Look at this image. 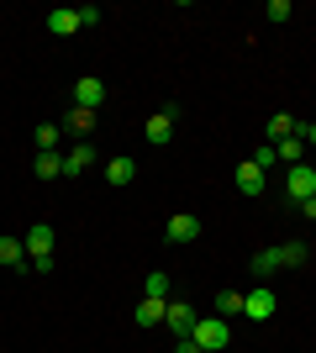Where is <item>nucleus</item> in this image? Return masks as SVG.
<instances>
[{
	"instance_id": "nucleus-28",
	"label": "nucleus",
	"mask_w": 316,
	"mask_h": 353,
	"mask_svg": "<svg viewBox=\"0 0 316 353\" xmlns=\"http://www.w3.org/2000/svg\"><path fill=\"white\" fill-rule=\"evenodd\" d=\"M301 216H306V221H316V195H311V201H301Z\"/></svg>"
},
{
	"instance_id": "nucleus-5",
	"label": "nucleus",
	"mask_w": 316,
	"mask_h": 353,
	"mask_svg": "<svg viewBox=\"0 0 316 353\" xmlns=\"http://www.w3.org/2000/svg\"><path fill=\"white\" fill-rule=\"evenodd\" d=\"M164 237H169V243H196V237H200V216L174 211V216H169V227H164Z\"/></svg>"
},
{
	"instance_id": "nucleus-29",
	"label": "nucleus",
	"mask_w": 316,
	"mask_h": 353,
	"mask_svg": "<svg viewBox=\"0 0 316 353\" xmlns=\"http://www.w3.org/2000/svg\"><path fill=\"white\" fill-rule=\"evenodd\" d=\"M301 137H306V148H316V121H311V127H301Z\"/></svg>"
},
{
	"instance_id": "nucleus-20",
	"label": "nucleus",
	"mask_w": 316,
	"mask_h": 353,
	"mask_svg": "<svg viewBox=\"0 0 316 353\" xmlns=\"http://www.w3.org/2000/svg\"><path fill=\"white\" fill-rule=\"evenodd\" d=\"M216 316H222V322L242 316V295H238V290H216Z\"/></svg>"
},
{
	"instance_id": "nucleus-24",
	"label": "nucleus",
	"mask_w": 316,
	"mask_h": 353,
	"mask_svg": "<svg viewBox=\"0 0 316 353\" xmlns=\"http://www.w3.org/2000/svg\"><path fill=\"white\" fill-rule=\"evenodd\" d=\"M248 159H253V163H258V169H264V174H269L274 163H280V148H274V143H258V148H253V153H248Z\"/></svg>"
},
{
	"instance_id": "nucleus-8",
	"label": "nucleus",
	"mask_w": 316,
	"mask_h": 353,
	"mask_svg": "<svg viewBox=\"0 0 316 353\" xmlns=\"http://www.w3.org/2000/svg\"><path fill=\"white\" fill-rule=\"evenodd\" d=\"M238 190H242V195H264V190H269V179H264V169H258L253 159L238 163Z\"/></svg>"
},
{
	"instance_id": "nucleus-2",
	"label": "nucleus",
	"mask_w": 316,
	"mask_h": 353,
	"mask_svg": "<svg viewBox=\"0 0 316 353\" xmlns=\"http://www.w3.org/2000/svg\"><path fill=\"white\" fill-rule=\"evenodd\" d=\"M311 195H316V169H311V163L285 169V201H295V206H301V201H311Z\"/></svg>"
},
{
	"instance_id": "nucleus-13",
	"label": "nucleus",
	"mask_w": 316,
	"mask_h": 353,
	"mask_svg": "<svg viewBox=\"0 0 316 353\" xmlns=\"http://www.w3.org/2000/svg\"><path fill=\"white\" fill-rule=\"evenodd\" d=\"M48 32H53V37H74L79 32V11H69V6L48 11Z\"/></svg>"
},
{
	"instance_id": "nucleus-23",
	"label": "nucleus",
	"mask_w": 316,
	"mask_h": 353,
	"mask_svg": "<svg viewBox=\"0 0 316 353\" xmlns=\"http://www.w3.org/2000/svg\"><path fill=\"white\" fill-rule=\"evenodd\" d=\"M280 259H285V269H301L306 259H311V248H306V243H280Z\"/></svg>"
},
{
	"instance_id": "nucleus-16",
	"label": "nucleus",
	"mask_w": 316,
	"mask_h": 353,
	"mask_svg": "<svg viewBox=\"0 0 316 353\" xmlns=\"http://www.w3.org/2000/svg\"><path fill=\"white\" fill-rule=\"evenodd\" d=\"M285 137H301V121L280 111V117H269V143H285Z\"/></svg>"
},
{
	"instance_id": "nucleus-17",
	"label": "nucleus",
	"mask_w": 316,
	"mask_h": 353,
	"mask_svg": "<svg viewBox=\"0 0 316 353\" xmlns=\"http://www.w3.org/2000/svg\"><path fill=\"white\" fill-rule=\"evenodd\" d=\"M59 137H63V127H53V121H43V127L32 132V148H37V153H59Z\"/></svg>"
},
{
	"instance_id": "nucleus-11",
	"label": "nucleus",
	"mask_w": 316,
	"mask_h": 353,
	"mask_svg": "<svg viewBox=\"0 0 316 353\" xmlns=\"http://www.w3.org/2000/svg\"><path fill=\"white\" fill-rule=\"evenodd\" d=\"M164 311H169V301H148V295H143V301L132 306V322L137 327H158V322H164Z\"/></svg>"
},
{
	"instance_id": "nucleus-3",
	"label": "nucleus",
	"mask_w": 316,
	"mask_h": 353,
	"mask_svg": "<svg viewBox=\"0 0 316 353\" xmlns=\"http://www.w3.org/2000/svg\"><path fill=\"white\" fill-rule=\"evenodd\" d=\"M274 311H280V295H274L269 285H258V290L242 295V316H248V322H269Z\"/></svg>"
},
{
	"instance_id": "nucleus-15",
	"label": "nucleus",
	"mask_w": 316,
	"mask_h": 353,
	"mask_svg": "<svg viewBox=\"0 0 316 353\" xmlns=\"http://www.w3.org/2000/svg\"><path fill=\"white\" fill-rule=\"evenodd\" d=\"M280 269H285V259H280V248H258V253H253V274H258V280H274Z\"/></svg>"
},
{
	"instance_id": "nucleus-18",
	"label": "nucleus",
	"mask_w": 316,
	"mask_h": 353,
	"mask_svg": "<svg viewBox=\"0 0 316 353\" xmlns=\"http://www.w3.org/2000/svg\"><path fill=\"white\" fill-rule=\"evenodd\" d=\"M169 290H174V280H169L164 269H153L148 280H143V295H148V301H169Z\"/></svg>"
},
{
	"instance_id": "nucleus-1",
	"label": "nucleus",
	"mask_w": 316,
	"mask_h": 353,
	"mask_svg": "<svg viewBox=\"0 0 316 353\" xmlns=\"http://www.w3.org/2000/svg\"><path fill=\"white\" fill-rule=\"evenodd\" d=\"M190 338H196V348H200V353H222L227 343H232V322H222V316H200Z\"/></svg>"
},
{
	"instance_id": "nucleus-21",
	"label": "nucleus",
	"mask_w": 316,
	"mask_h": 353,
	"mask_svg": "<svg viewBox=\"0 0 316 353\" xmlns=\"http://www.w3.org/2000/svg\"><path fill=\"white\" fill-rule=\"evenodd\" d=\"M280 148V163H285V169H295V163H306L301 153H306V137H285V143H274Z\"/></svg>"
},
{
	"instance_id": "nucleus-7",
	"label": "nucleus",
	"mask_w": 316,
	"mask_h": 353,
	"mask_svg": "<svg viewBox=\"0 0 316 353\" xmlns=\"http://www.w3.org/2000/svg\"><path fill=\"white\" fill-rule=\"evenodd\" d=\"M174 121H180V105H169V111H153L148 127H143V132H148V143H169V137H174Z\"/></svg>"
},
{
	"instance_id": "nucleus-4",
	"label": "nucleus",
	"mask_w": 316,
	"mask_h": 353,
	"mask_svg": "<svg viewBox=\"0 0 316 353\" xmlns=\"http://www.w3.org/2000/svg\"><path fill=\"white\" fill-rule=\"evenodd\" d=\"M196 322H200V311L190 306V301H169V311H164V327L174 332V338H190V332H196Z\"/></svg>"
},
{
	"instance_id": "nucleus-22",
	"label": "nucleus",
	"mask_w": 316,
	"mask_h": 353,
	"mask_svg": "<svg viewBox=\"0 0 316 353\" xmlns=\"http://www.w3.org/2000/svg\"><path fill=\"white\" fill-rule=\"evenodd\" d=\"M32 169H37V179H59L63 174V159H59V153H37Z\"/></svg>"
},
{
	"instance_id": "nucleus-12",
	"label": "nucleus",
	"mask_w": 316,
	"mask_h": 353,
	"mask_svg": "<svg viewBox=\"0 0 316 353\" xmlns=\"http://www.w3.org/2000/svg\"><path fill=\"white\" fill-rule=\"evenodd\" d=\"M59 127H63L69 137H90V132H95V111H79V105H69V117H63Z\"/></svg>"
},
{
	"instance_id": "nucleus-10",
	"label": "nucleus",
	"mask_w": 316,
	"mask_h": 353,
	"mask_svg": "<svg viewBox=\"0 0 316 353\" xmlns=\"http://www.w3.org/2000/svg\"><path fill=\"white\" fill-rule=\"evenodd\" d=\"M21 248H27V259H43V253H53V227H27Z\"/></svg>"
},
{
	"instance_id": "nucleus-6",
	"label": "nucleus",
	"mask_w": 316,
	"mask_h": 353,
	"mask_svg": "<svg viewBox=\"0 0 316 353\" xmlns=\"http://www.w3.org/2000/svg\"><path fill=\"white\" fill-rule=\"evenodd\" d=\"M101 101H105V85L95 79V74L74 79V105H79V111H101Z\"/></svg>"
},
{
	"instance_id": "nucleus-27",
	"label": "nucleus",
	"mask_w": 316,
	"mask_h": 353,
	"mask_svg": "<svg viewBox=\"0 0 316 353\" xmlns=\"http://www.w3.org/2000/svg\"><path fill=\"white\" fill-rule=\"evenodd\" d=\"M174 353H200V348H196V338H180V343H174Z\"/></svg>"
},
{
	"instance_id": "nucleus-9",
	"label": "nucleus",
	"mask_w": 316,
	"mask_h": 353,
	"mask_svg": "<svg viewBox=\"0 0 316 353\" xmlns=\"http://www.w3.org/2000/svg\"><path fill=\"white\" fill-rule=\"evenodd\" d=\"M90 163H95V143H74L69 153H63V174H69V179H79L85 169H90Z\"/></svg>"
},
{
	"instance_id": "nucleus-26",
	"label": "nucleus",
	"mask_w": 316,
	"mask_h": 353,
	"mask_svg": "<svg viewBox=\"0 0 316 353\" xmlns=\"http://www.w3.org/2000/svg\"><path fill=\"white\" fill-rule=\"evenodd\" d=\"M101 21V6H79V27H95Z\"/></svg>"
},
{
	"instance_id": "nucleus-19",
	"label": "nucleus",
	"mask_w": 316,
	"mask_h": 353,
	"mask_svg": "<svg viewBox=\"0 0 316 353\" xmlns=\"http://www.w3.org/2000/svg\"><path fill=\"white\" fill-rule=\"evenodd\" d=\"M105 179H111V185H132V179H137V163L132 159H111V163H105Z\"/></svg>"
},
{
	"instance_id": "nucleus-25",
	"label": "nucleus",
	"mask_w": 316,
	"mask_h": 353,
	"mask_svg": "<svg viewBox=\"0 0 316 353\" xmlns=\"http://www.w3.org/2000/svg\"><path fill=\"white\" fill-rule=\"evenodd\" d=\"M264 16H269V21H290V0H269Z\"/></svg>"
},
{
	"instance_id": "nucleus-14",
	"label": "nucleus",
	"mask_w": 316,
	"mask_h": 353,
	"mask_svg": "<svg viewBox=\"0 0 316 353\" xmlns=\"http://www.w3.org/2000/svg\"><path fill=\"white\" fill-rule=\"evenodd\" d=\"M0 264H6V269H21V274H32V269H27V248H21V237H0Z\"/></svg>"
}]
</instances>
